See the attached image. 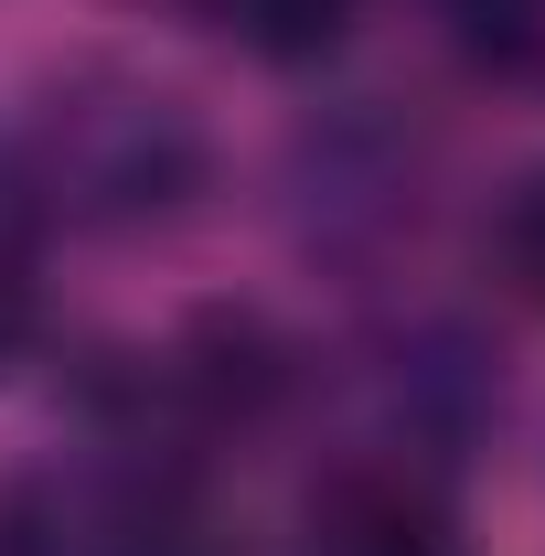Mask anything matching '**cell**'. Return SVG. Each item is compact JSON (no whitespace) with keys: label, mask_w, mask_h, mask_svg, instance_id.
<instances>
[{"label":"cell","mask_w":545,"mask_h":556,"mask_svg":"<svg viewBox=\"0 0 545 556\" xmlns=\"http://www.w3.org/2000/svg\"><path fill=\"white\" fill-rule=\"evenodd\" d=\"M33 193H54L86 225H139L172 214L204 182V129L182 118V97L139 86V75H75L33 118Z\"/></svg>","instance_id":"1"},{"label":"cell","mask_w":545,"mask_h":556,"mask_svg":"<svg viewBox=\"0 0 545 556\" xmlns=\"http://www.w3.org/2000/svg\"><path fill=\"white\" fill-rule=\"evenodd\" d=\"M310 556H460L439 503L396 471H353L310 503Z\"/></svg>","instance_id":"2"},{"label":"cell","mask_w":545,"mask_h":556,"mask_svg":"<svg viewBox=\"0 0 545 556\" xmlns=\"http://www.w3.org/2000/svg\"><path fill=\"white\" fill-rule=\"evenodd\" d=\"M204 33H225L236 54H268V65H300V54H321L342 43V22H353V0H182Z\"/></svg>","instance_id":"3"},{"label":"cell","mask_w":545,"mask_h":556,"mask_svg":"<svg viewBox=\"0 0 545 556\" xmlns=\"http://www.w3.org/2000/svg\"><path fill=\"white\" fill-rule=\"evenodd\" d=\"M22 321H33V193L22 172H0V353L22 343Z\"/></svg>","instance_id":"4"},{"label":"cell","mask_w":545,"mask_h":556,"mask_svg":"<svg viewBox=\"0 0 545 556\" xmlns=\"http://www.w3.org/2000/svg\"><path fill=\"white\" fill-rule=\"evenodd\" d=\"M492 257H503V278H514L524 300H545V172L514 182V204L492 214Z\"/></svg>","instance_id":"5"},{"label":"cell","mask_w":545,"mask_h":556,"mask_svg":"<svg viewBox=\"0 0 545 556\" xmlns=\"http://www.w3.org/2000/svg\"><path fill=\"white\" fill-rule=\"evenodd\" d=\"M54 556H214V546H193L182 525H150V514L139 525H107V535L75 525V514H54Z\"/></svg>","instance_id":"6"},{"label":"cell","mask_w":545,"mask_h":556,"mask_svg":"<svg viewBox=\"0 0 545 556\" xmlns=\"http://www.w3.org/2000/svg\"><path fill=\"white\" fill-rule=\"evenodd\" d=\"M449 11H460V33H481V43H503V54L545 33V0H449Z\"/></svg>","instance_id":"7"}]
</instances>
